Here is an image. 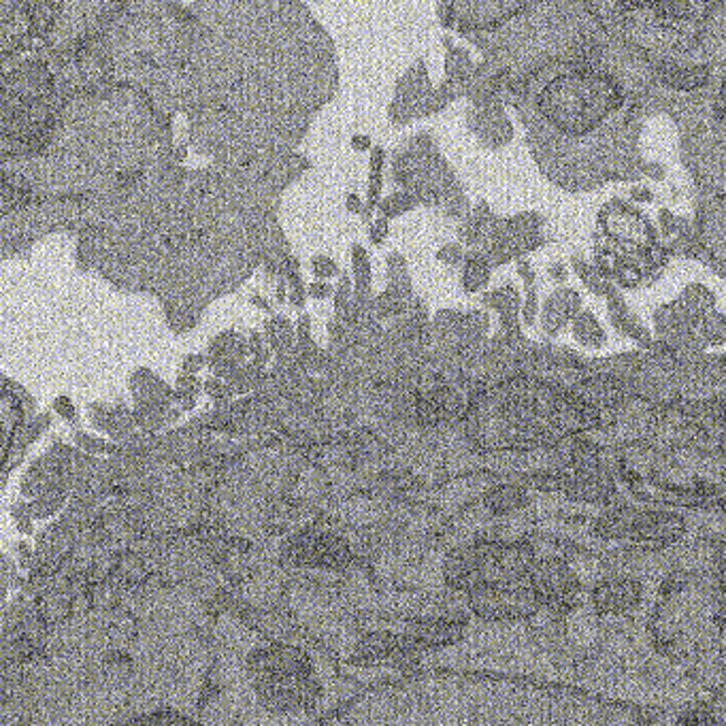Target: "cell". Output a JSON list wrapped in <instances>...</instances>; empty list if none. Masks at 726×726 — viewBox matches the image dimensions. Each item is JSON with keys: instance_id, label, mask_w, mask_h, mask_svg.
<instances>
[{"instance_id": "obj_1", "label": "cell", "mask_w": 726, "mask_h": 726, "mask_svg": "<svg viewBox=\"0 0 726 726\" xmlns=\"http://www.w3.org/2000/svg\"><path fill=\"white\" fill-rule=\"evenodd\" d=\"M337 268H335V264L330 262L328 259H315L313 260V273L317 275V277H330L333 273H335Z\"/></svg>"}, {"instance_id": "obj_2", "label": "cell", "mask_w": 726, "mask_h": 726, "mask_svg": "<svg viewBox=\"0 0 726 726\" xmlns=\"http://www.w3.org/2000/svg\"><path fill=\"white\" fill-rule=\"evenodd\" d=\"M53 410H55L58 414L62 415V417H66V420H71V422H75V408H73V403H71L66 397H60V399L55 401Z\"/></svg>"}, {"instance_id": "obj_3", "label": "cell", "mask_w": 726, "mask_h": 726, "mask_svg": "<svg viewBox=\"0 0 726 726\" xmlns=\"http://www.w3.org/2000/svg\"><path fill=\"white\" fill-rule=\"evenodd\" d=\"M203 364H205V359L203 356H188L186 361H184V373H197V371H201L203 368Z\"/></svg>"}, {"instance_id": "obj_4", "label": "cell", "mask_w": 726, "mask_h": 726, "mask_svg": "<svg viewBox=\"0 0 726 726\" xmlns=\"http://www.w3.org/2000/svg\"><path fill=\"white\" fill-rule=\"evenodd\" d=\"M310 295H312L313 299H326L330 295V286L328 284H320V281L312 284Z\"/></svg>"}]
</instances>
